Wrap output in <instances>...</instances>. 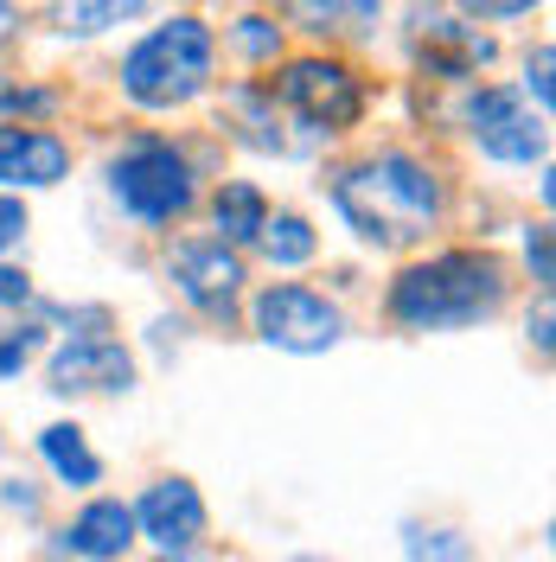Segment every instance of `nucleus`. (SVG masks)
Returning <instances> with one entry per match:
<instances>
[{
  "instance_id": "9d476101",
  "label": "nucleus",
  "mask_w": 556,
  "mask_h": 562,
  "mask_svg": "<svg viewBox=\"0 0 556 562\" xmlns=\"http://www.w3.org/2000/svg\"><path fill=\"white\" fill-rule=\"evenodd\" d=\"M135 384V358L122 351V339L103 333H77L58 358H52V390H129Z\"/></svg>"
},
{
  "instance_id": "c756f323",
  "label": "nucleus",
  "mask_w": 556,
  "mask_h": 562,
  "mask_svg": "<svg viewBox=\"0 0 556 562\" xmlns=\"http://www.w3.org/2000/svg\"><path fill=\"white\" fill-rule=\"evenodd\" d=\"M294 562H320V557H294Z\"/></svg>"
},
{
  "instance_id": "423d86ee",
  "label": "nucleus",
  "mask_w": 556,
  "mask_h": 562,
  "mask_svg": "<svg viewBox=\"0 0 556 562\" xmlns=\"http://www.w3.org/2000/svg\"><path fill=\"white\" fill-rule=\"evenodd\" d=\"M256 333L281 351H326L340 346L346 319H340V307L326 294H313L301 281H276V288L256 294Z\"/></svg>"
},
{
  "instance_id": "412c9836",
  "label": "nucleus",
  "mask_w": 556,
  "mask_h": 562,
  "mask_svg": "<svg viewBox=\"0 0 556 562\" xmlns=\"http://www.w3.org/2000/svg\"><path fill=\"white\" fill-rule=\"evenodd\" d=\"M129 13H135V7H65L58 20H65L70 33H103L109 20H129Z\"/></svg>"
},
{
  "instance_id": "c85d7f7f",
  "label": "nucleus",
  "mask_w": 556,
  "mask_h": 562,
  "mask_svg": "<svg viewBox=\"0 0 556 562\" xmlns=\"http://www.w3.org/2000/svg\"><path fill=\"white\" fill-rule=\"evenodd\" d=\"M160 562H205V557H160Z\"/></svg>"
},
{
  "instance_id": "f3484780",
  "label": "nucleus",
  "mask_w": 556,
  "mask_h": 562,
  "mask_svg": "<svg viewBox=\"0 0 556 562\" xmlns=\"http://www.w3.org/2000/svg\"><path fill=\"white\" fill-rule=\"evenodd\" d=\"M256 244L269 249V262L294 269V262H308V256H313V231H308V217H269Z\"/></svg>"
},
{
  "instance_id": "9b49d317",
  "label": "nucleus",
  "mask_w": 556,
  "mask_h": 562,
  "mask_svg": "<svg viewBox=\"0 0 556 562\" xmlns=\"http://www.w3.org/2000/svg\"><path fill=\"white\" fill-rule=\"evenodd\" d=\"M70 147L52 128H0V186H58Z\"/></svg>"
},
{
  "instance_id": "4468645a",
  "label": "nucleus",
  "mask_w": 556,
  "mask_h": 562,
  "mask_svg": "<svg viewBox=\"0 0 556 562\" xmlns=\"http://www.w3.org/2000/svg\"><path fill=\"white\" fill-rule=\"evenodd\" d=\"M211 217H218V244H256L263 237V224H269V199L249 186V179H231V186H218V199H211Z\"/></svg>"
},
{
  "instance_id": "0eeeda50",
  "label": "nucleus",
  "mask_w": 556,
  "mask_h": 562,
  "mask_svg": "<svg viewBox=\"0 0 556 562\" xmlns=\"http://www.w3.org/2000/svg\"><path fill=\"white\" fill-rule=\"evenodd\" d=\"M467 122H474L480 154L505 160V167L544 160V115H531V109L519 103V90H480V97L467 103Z\"/></svg>"
},
{
  "instance_id": "b1692460",
  "label": "nucleus",
  "mask_w": 556,
  "mask_h": 562,
  "mask_svg": "<svg viewBox=\"0 0 556 562\" xmlns=\"http://www.w3.org/2000/svg\"><path fill=\"white\" fill-rule=\"evenodd\" d=\"M551 65H556V52L551 45H537V58H531V70H524L531 90H537V103H551Z\"/></svg>"
},
{
  "instance_id": "dca6fc26",
  "label": "nucleus",
  "mask_w": 556,
  "mask_h": 562,
  "mask_svg": "<svg viewBox=\"0 0 556 562\" xmlns=\"http://www.w3.org/2000/svg\"><path fill=\"white\" fill-rule=\"evenodd\" d=\"M269 109H276L269 90H237V97H231V115L244 122L249 147H263V154H288V135L276 128V115H269Z\"/></svg>"
},
{
  "instance_id": "f8f14e48",
  "label": "nucleus",
  "mask_w": 556,
  "mask_h": 562,
  "mask_svg": "<svg viewBox=\"0 0 556 562\" xmlns=\"http://www.w3.org/2000/svg\"><path fill=\"white\" fill-rule=\"evenodd\" d=\"M65 543L77 550V557H90V562H115L129 543H135V512H129L122 498H97V505H84V512L70 518Z\"/></svg>"
},
{
  "instance_id": "a878e982",
  "label": "nucleus",
  "mask_w": 556,
  "mask_h": 562,
  "mask_svg": "<svg viewBox=\"0 0 556 562\" xmlns=\"http://www.w3.org/2000/svg\"><path fill=\"white\" fill-rule=\"evenodd\" d=\"M0 498H7L13 512H26V518H33V512H38V492L26 486V480H7V492H0Z\"/></svg>"
},
{
  "instance_id": "a211bd4d",
  "label": "nucleus",
  "mask_w": 556,
  "mask_h": 562,
  "mask_svg": "<svg viewBox=\"0 0 556 562\" xmlns=\"http://www.w3.org/2000/svg\"><path fill=\"white\" fill-rule=\"evenodd\" d=\"M410 557L416 562H474V543L460 530H410Z\"/></svg>"
},
{
  "instance_id": "6e6552de",
  "label": "nucleus",
  "mask_w": 556,
  "mask_h": 562,
  "mask_svg": "<svg viewBox=\"0 0 556 562\" xmlns=\"http://www.w3.org/2000/svg\"><path fill=\"white\" fill-rule=\"evenodd\" d=\"M174 281L179 294L205 314H231V301L244 294V256L224 249L218 237H192V244L174 249Z\"/></svg>"
},
{
  "instance_id": "6ab92c4d",
  "label": "nucleus",
  "mask_w": 556,
  "mask_h": 562,
  "mask_svg": "<svg viewBox=\"0 0 556 562\" xmlns=\"http://www.w3.org/2000/svg\"><path fill=\"white\" fill-rule=\"evenodd\" d=\"M237 45H244L249 65H269L281 52V26H269L263 13H244V20H237Z\"/></svg>"
},
{
  "instance_id": "aec40b11",
  "label": "nucleus",
  "mask_w": 556,
  "mask_h": 562,
  "mask_svg": "<svg viewBox=\"0 0 556 562\" xmlns=\"http://www.w3.org/2000/svg\"><path fill=\"white\" fill-rule=\"evenodd\" d=\"M33 351H38V326H13V333H0V378H13Z\"/></svg>"
},
{
  "instance_id": "5701e85b",
  "label": "nucleus",
  "mask_w": 556,
  "mask_h": 562,
  "mask_svg": "<svg viewBox=\"0 0 556 562\" xmlns=\"http://www.w3.org/2000/svg\"><path fill=\"white\" fill-rule=\"evenodd\" d=\"M26 237V205L20 199H0V249H13Z\"/></svg>"
},
{
  "instance_id": "2eb2a0df",
  "label": "nucleus",
  "mask_w": 556,
  "mask_h": 562,
  "mask_svg": "<svg viewBox=\"0 0 556 562\" xmlns=\"http://www.w3.org/2000/svg\"><path fill=\"white\" fill-rule=\"evenodd\" d=\"M38 454L52 460V473H58L65 486H97V480H103V460L84 448V435H77L70 422H52V428L38 435Z\"/></svg>"
},
{
  "instance_id": "4be33fe9",
  "label": "nucleus",
  "mask_w": 556,
  "mask_h": 562,
  "mask_svg": "<svg viewBox=\"0 0 556 562\" xmlns=\"http://www.w3.org/2000/svg\"><path fill=\"white\" fill-rule=\"evenodd\" d=\"M524 256H531V276L551 281V224H537V231L524 237Z\"/></svg>"
},
{
  "instance_id": "cd10ccee",
  "label": "nucleus",
  "mask_w": 556,
  "mask_h": 562,
  "mask_svg": "<svg viewBox=\"0 0 556 562\" xmlns=\"http://www.w3.org/2000/svg\"><path fill=\"white\" fill-rule=\"evenodd\" d=\"M13 20H20V13H13V7H0V33H7V26H13Z\"/></svg>"
},
{
  "instance_id": "7ed1b4c3",
  "label": "nucleus",
  "mask_w": 556,
  "mask_h": 562,
  "mask_svg": "<svg viewBox=\"0 0 556 562\" xmlns=\"http://www.w3.org/2000/svg\"><path fill=\"white\" fill-rule=\"evenodd\" d=\"M211 52H218V45H211V26L192 20V13H179L167 26H154V33L122 58V90H129L141 109L192 103L211 83Z\"/></svg>"
},
{
  "instance_id": "f257e3e1",
  "label": "nucleus",
  "mask_w": 556,
  "mask_h": 562,
  "mask_svg": "<svg viewBox=\"0 0 556 562\" xmlns=\"http://www.w3.org/2000/svg\"><path fill=\"white\" fill-rule=\"evenodd\" d=\"M333 205L346 211V224L378 249H403L429 237V224L442 217V186L435 173L410 154H378L365 167H352L333 186Z\"/></svg>"
},
{
  "instance_id": "f03ea898",
  "label": "nucleus",
  "mask_w": 556,
  "mask_h": 562,
  "mask_svg": "<svg viewBox=\"0 0 556 562\" xmlns=\"http://www.w3.org/2000/svg\"><path fill=\"white\" fill-rule=\"evenodd\" d=\"M505 301V269L487 249H448L429 256L416 269L390 281V319L416 326V333H448V326H474Z\"/></svg>"
},
{
  "instance_id": "393cba45",
  "label": "nucleus",
  "mask_w": 556,
  "mask_h": 562,
  "mask_svg": "<svg viewBox=\"0 0 556 562\" xmlns=\"http://www.w3.org/2000/svg\"><path fill=\"white\" fill-rule=\"evenodd\" d=\"M26 294H33V281L20 276V269H0V307H20Z\"/></svg>"
},
{
  "instance_id": "20e7f679",
  "label": "nucleus",
  "mask_w": 556,
  "mask_h": 562,
  "mask_svg": "<svg viewBox=\"0 0 556 562\" xmlns=\"http://www.w3.org/2000/svg\"><path fill=\"white\" fill-rule=\"evenodd\" d=\"M109 192L141 224H174V217L192 211V167H186V154L174 140H154V135L129 140L115 154V167H109Z\"/></svg>"
},
{
  "instance_id": "39448f33",
  "label": "nucleus",
  "mask_w": 556,
  "mask_h": 562,
  "mask_svg": "<svg viewBox=\"0 0 556 562\" xmlns=\"http://www.w3.org/2000/svg\"><path fill=\"white\" fill-rule=\"evenodd\" d=\"M269 97H281L313 135H346L352 122L365 115V90H358V77H352L340 58H294V65L276 77Z\"/></svg>"
},
{
  "instance_id": "1a4fd4ad",
  "label": "nucleus",
  "mask_w": 556,
  "mask_h": 562,
  "mask_svg": "<svg viewBox=\"0 0 556 562\" xmlns=\"http://www.w3.org/2000/svg\"><path fill=\"white\" fill-rule=\"evenodd\" d=\"M129 512H135V530H147L167 557H186V550L199 543V530H205V498H199L192 480H160V486H147V498L129 505Z\"/></svg>"
},
{
  "instance_id": "ddd939ff",
  "label": "nucleus",
  "mask_w": 556,
  "mask_h": 562,
  "mask_svg": "<svg viewBox=\"0 0 556 562\" xmlns=\"http://www.w3.org/2000/svg\"><path fill=\"white\" fill-rule=\"evenodd\" d=\"M416 58H422V70H435V77H467L474 65L492 58V38L467 33V26H454V20H422Z\"/></svg>"
},
{
  "instance_id": "bb28decb",
  "label": "nucleus",
  "mask_w": 556,
  "mask_h": 562,
  "mask_svg": "<svg viewBox=\"0 0 556 562\" xmlns=\"http://www.w3.org/2000/svg\"><path fill=\"white\" fill-rule=\"evenodd\" d=\"M531 339H537V351H551V307L531 314Z\"/></svg>"
}]
</instances>
